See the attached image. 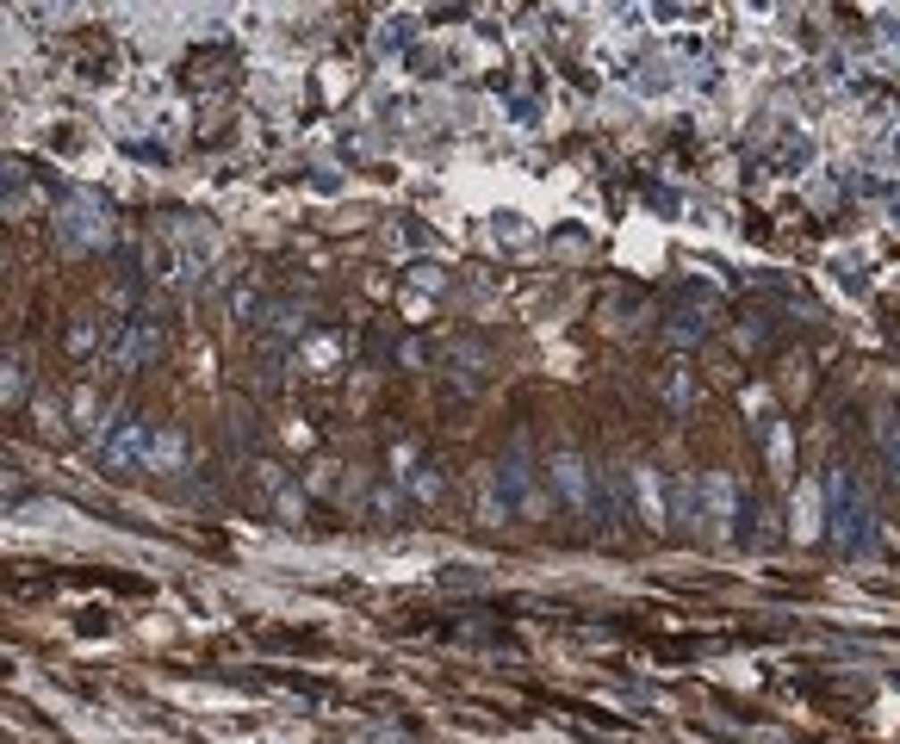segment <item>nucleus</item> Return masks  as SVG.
Returning <instances> with one entry per match:
<instances>
[{
    "label": "nucleus",
    "mask_w": 900,
    "mask_h": 744,
    "mask_svg": "<svg viewBox=\"0 0 900 744\" xmlns=\"http://www.w3.org/2000/svg\"><path fill=\"white\" fill-rule=\"evenodd\" d=\"M6 491H12V478H6V472H0V496H6Z\"/></svg>",
    "instance_id": "nucleus-13"
},
{
    "label": "nucleus",
    "mask_w": 900,
    "mask_h": 744,
    "mask_svg": "<svg viewBox=\"0 0 900 744\" xmlns=\"http://www.w3.org/2000/svg\"><path fill=\"white\" fill-rule=\"evenodd\" d=\"M708 502H714V527L733 521V478L727 472H708Z\"/></svg>",
    "instance_id": "nucleus-7"
},
{
    "label": "nucleus",
    "mask_w": 900,
    "mask_h": 744,
    "mask_svg": "<svg viewBox=\"0 0 900 744\" xmlns=\"http://www.w3.org/2000/svg\"><path fill=\"white\" fill-rule=\"evenodd\" d=\"M143 453H149V422H119V428H112V441L100 447L106 472H125V466H137Z\"/></svg>",
    "instance_id": "nucleus-2"
},
{
    "label": "nucleus",
    "mask_w": 900,
    "mask_h": 744,
    "mask_svg": "<svg viewBox=\"0 0 900 744\" xmlns=\"http://www.w3.org/2000/svg\"><path fill=\"white\" fill-rule=\"evenodd\" d=\"M19 521H25V527H56V521H69V508H56V502H31V508H19Z\"/></svg>",
    "instance_id": "nucleus-9"
},
{
    "label": "nucleus",
    "mask_w": 900,
    "mask_h": 744,
    "mask_svg": "<svg viewBox=\"0 0 900 744\" xmlns=\"http://www.w3.org/2000/svg\"><path fill=\"white\" fill-rule=\"evenodd\" d=\"M38 422H44V428H50V434H56V428H62V409H56V403H50V397H38Z\"/></svg>",
    "instance_id": "nucleus-12"
},
{
    "label": "nucleus",
    "mask_w": 900,
    "mask_h": 744,
    "mask_svg": "<svg viewBox=\"0 0 900 744\" xmlns=\"http://www.w3.org/2000/svg\"><path fill=\"white\" fill-rule=\"evenodd\" d=\"M25 397V360L12 354V360H0V403H19Z\"/></svg>",
    "instance_id": "nucleus-8"
},
{
    "label": "nucleus",
    "mask_w": 900,
    "mask_h": 744,
    "mask_svg": "<svg viewBox=\"0 0 900 744\" xmlns=\"http://www.w3.org/2000/svg\"><path fill=\"white\" fill-rule=\"evenodd\" d=\"M187 459V441H180V428H162V434H149V453H143V466L149 472H174Z\"/></svg>",
    "instance_id": "nucleus-5"
},
{
    "label": "nucleus",
    "mask_w": 900,
    "mask_h": 744,
    "mask_svg": "<svg viewBox=\"0 0 900 744\" xmlns=\"http://www.w3.org/2000/svg\"><path fill=\"white\" fill-rule=\"evenodd\" d=\"M640 508H646V521L664 515V496H658V478H652V472H640Z\"/></svg>",
    "instance_id": "nucleus-11"
},
{
    "label": "nucleus",
    "mask_w": 900,
    "mask_h": 744,
    "mask_svg": "<svg viewBox=\"0 0 900 744\" xmlns=\"http://www.w3.org/2000/svg\"><path fill=\"white\" fill-rule=\"evenodd\" d=\"M553 484H559V496H565L578 515H590L596 496H590V466H584L578 453H559V459H553Z\"/></svg>",
    "instance_id": "nucleus-3"
},
{
    "label": "nucleus",
    "mask_w": 900,
    "mask_h": 744,
    "mask_svg": "<svg viewBox=\"0 0 900 744\" xmlns=\"http://www.w3.org/2000/svg\"><path fill=\"white\" fill-rule=\"evenodd\" d=\"M56 243L69 248V254H81V248H106V243H112L106 205H100V199H88V193H75V199L56 211Z\"/></svg>",
    "instance_id": "nucleus-1"
},
{
    "label": "nucleus",
    "mask_w": 900,
    "mask_h": 744,
    "mask_svg": "<svg viewBox=\"0 0 900 744\" xmlns=\"http://www.w3.org/2000/svg\"><path fill=\"white\" fill-rule=\"evenodd\" d=\"M795 533H801V540L820 533V491H813V484H801V496H795Z\"/></svg>",
    "instance_id": "nucleus-6"
},
{
    "label": "nucleus",
    "mask_w": 900,
    "mask_h": 744,
    "mask_svg": "<svg viewBox=\"0 0 900 744\" xmlns=\"http://www.w3.org/2000/svg\"><path fill=\"white\" fill-rule=\"evenodd\" d=\"M143 354H155V323H143V317H137V323L125 329V342L106 354V367H112V372H130Z\"/></svg>",
    "instance_id": "nucleus-4"
},
{
    "label": "nucleus",
    "mask_w": 900,
    "mask_h": 744,
    "mask_svg": "<svg viewBox=\"0 0 900 744\" xmlns=\"http://www.w3.org/2000/svg\"><path fill=\"white\" fill-rule=\"evenodd\" d=\"M479 515H485V521L504 515V502H497V478H491V472H479Z\"/></svg>",
    "instance_id": "nucleus-10"
}]
</instances>
